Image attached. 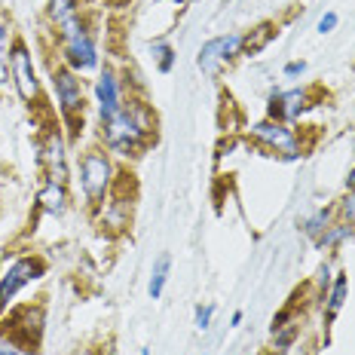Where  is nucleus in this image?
Here are the masks:
<instances>
[{"label":"nucleus","mask_w":355,"mask_h":355,"mask_svg":"<svg viewBox=\"0 0 355 355\" xmlns=\"http://www.w3.org/2000/svg\"><path fill=\"white\" fill-rule=\"evenodd\" d=\"M153 129L150 123V114H147L144 107H123L120 114H114L110 120H105V141L114 153H123V157H129V153H135L138 147L144 144L147 132Z\"/></svg>","instance_id":"f257e3e1"},{"label":"nucleus","mask_w":355,"mask_h":355,"mask_svg":"<svg viewBox=\"0 0 355 355\" xmlns=\"http://www.w3.org/2000/svg\"><path fill=\"white\" fill-rule=\"evenodd\" d=\"M166 279H168V257L162 254L157 266H153V276H150V297L159 300L162 297V288H166Z\"/></svg>","instance_id":"f3484780"},{"label":"nucleus","mask_w":355,"mask_h":355,"mask_svg":"<svg viewBox=\"0 0 355 355\" xmlns=\"http://www.w3.org/2000/svg\"><path fill=\"white\" fill-rule=\"evenodd\" d=\"M346 187H349V190H355V166H352V172H349V178H346Z\"/></svg>","instance_id":"cd10ccee"},{"label":"nucleus","mask_w":355,"mask_h":355,"mask_svg":"<svg viewBox=\"0 0 355 355\" xmlns=\"http://www.w3.org/2000/svg\"><path fill=\"white\" fill-rule=\"evenodd\" d=\"M43 162H46V172H49V181L55 184H64L68 181V159H64V141L58 132L46 138V147H43Z\"/></svg>","instance_id":"9d476101"},{"label":"nucleus","mask_w":355,"mask_h":355,"mask_svg":"<svg viewBox=\"0 0 355 355\" xmlns=\"http://www.w3.org/2000/svg\"><path fill=\"white\" fill-rule=\"evenodd\" d=\"M95 95H98V110H101V123L110 120L114 114H120L123 105H120V83L110 71H105L95 83Z\"/></svg>","instance_id":"1a4fd4ad"},{"label":"nucleus","mask_w":355,"mask_h":355,"mask_svg":"<svg viewBox=\"0 0 355 355\" xmlns=\"http://www.w3.org/2000/svg\"><path fill=\"white\" fill-rule=\"evenodd\" d=\"M251 135H254L257 141H263L266 147H272L276 153H285L288 159H297L300 157L297 135H294V132L288 129L285 123H279V120H263V123L251 125Z\"/></svg>","instance_id":"39448f33"},{"label":"nucleus","mask_w":355,"mask_h":355,"mask_svg":"<svg viewBox=\"0 0 355 355\" xmlns=\"http://www.w3.org/2000/svg\"><path fill=\"white\" fill-rule=\"evenodd\" d=\"M0 355H28L21 346L16 343H10V340H0Z\"/></svg>","instance_id":"393cba45"},{"label":"nucleus","mask_w":355,"mask_h":355,"mask_svg":"<svg viewBox=\"0 0 355 355\" xmlns=\"http://www.w3.org/2000/svg\"><path fill=\"white\" fill-rule=\"evenodd\" d=\"M43 261L40 257H21V261H16L6 270V276L0 279V313H3V306L10 303L16 294L25 288L28 282H34V279H40L43 276Z\"/></svg>","instance_id":"20e7f679"},{"label":"nucleus","mask_w":355,"mask_h":355,"mask_svg":"<svg viewBox=\"0 0 355 355\" xmlns=\"http://www.w3.org/2000/svg\"><path fill=\"white\" fill-rule=\"evenodd\" d=\"M340 214H343L346 224L355 227V190H349V193L343 196V202H340Z\"/></svg>","instance_id":"412c9836"},{"label":"nucleus","mask_w":355,"mask_h":355,"mask_svg":"<svg viewBox=\"0 0 355 355\" xmlns=\"http://www.w3.org/2000/svg\"><path fill=\"white\" fill-rule=\"evenodd\" d=\"M242 324V313H233V319H230V328H239Z\"/></svg>","instance_id":"bb28decb"},{"label":"nucleus","mask_w":355,"mask_h":355,"mask_svg":"<svg viewBox=\"0 0 355 355\" xmlns=\"http://www.w3.org/2000/svg\"><path fill=\"white\" fill-rule=\"evenodd\" d=\"M10 77L16 83L19 95L25 101H34L40 86H37V73H34V64H31V53H28L25 43H16L10 53Z\"/></svg>","instance_id":"423d86ee"},{"label":"nucleus","mask_w":355,"mask_h":355,"mask_svg":"<svg viewBox=\"0 0 355 355\" xmlns=\"http://www.w3.org/2000/svg\"><path fill=\"white\" fill-rule=\"evenodd\" d=\"M242 55V34H227V37H214L209 40L202 49H199V58L196 64L202 68L205 73H211L220 62H230V58Z\"/></svg>","instance_id":"0eeeda50"},{"label":"nucleus","mask_w":355,"mask_h":355,"mask_svg":"<svg viewBox=\"0 0 355 355\" xmlns=\"http://www.w3.org/2000/svg\"><path fill=\"white\" fill-rule=\"evenodd\" d=\"M58 37H62V46H64V58L73 71H89L98 64V53H95V43L89 37L86 25L80 21V16H73L71 21L58 25Z\"/></svg>","instance_id":"f03ea898"},{"label":"nucleus","mask_w":355,"mask_h":355,"mask_svg":"<svg viewBox=\"0 0 355 355\" xmlns=\"http://www.w3.org/2000/svg\"><path fill=\"white\" fill-rule=\"evenodd\" d=\"M272 37H276V28L272 25H261L254 31V37H242V55H251V53H261V49L266 46V43L272 40Z\"/></svg>","instance_id":"ddd939ff"},{"label":"nucleus","mask_w":355,"mask_h":355,"mask_svg":"<svg viewBox=\"0 0 355 355\" xmlns=\"http://www.w3.org/2000/svg\"><path fill=\"white\" fill-rule=\"evenodd\" d=\"M306 107V95L300 92V89H294V92H279L276 98H272V105H270V114H272V120H291V116H297L300 110Z\"/></svg>","instance_id":"9b49d317"},{"label":"nucleus","mask_w":355,"mask_h":355,"mask_svg":"<svg viewBox=\"0 0 355 355\" xmlns=\"http://www.w3.org/2000/svg\"><path fill=\"white\" fill-rule=\"evenodd\" d=\"M211 315H214V306H211V303H205V306H196V331H209Z\"/></svg>","instance_id":"4be33fe9"},{"label":"nucleus","mask_w":355,"mask_h":355,"mask_svg":"<svg viewBox=\"0 0 355 355\" xmlns=\"http://www.w3.org/2000/svg\"><path fill=\"white\" fill-rule=\"evenodd\" d=\"M272 337H276V349H288L294 343V337H297V324H285V328L272 331Z\"/></svg>","instance_id":"aec40b11"},{"label":"nucleus","mask_w":355,"mask_h":355,"mask_svg":"<svg viewBox=\"0 0 355 355\" xmlns=\"http://www.w3.org/2000/svg\"><path fill=\"white\" fill-rule=\"evenodd\" d=\"M80 175H83V190H86L89 202H101L107 193V187H110V178H114L107 153L89 150L83 157V162H80Z\"/></svg>","instance_id":"7ed1b4c3"},{"label":"nucleus","mask_w":355,"mask_h":355,"mask_svg":"<svg viewBox=\"0 0 355 355\" xmlns=\"http://www.w3.org/2000/svg\"><path fill=\"white\" fill-rule=\"evenodd\" d=\"M337 28V12H324V16L319 19V25H315V31L319 34H331Z\"/></svg>","instance_id":"5701e85b"},{"label":"nucleus","mask_w":355,"mask_h":355,"mask_svg":"<svg viewBox=\"0 0 355 355\" xmlns=\"http://www.w3.org/2000/svg\"><path fill=\"white\" fill-rule=\"evenodd\" d=\"M343 300H346V276L340 272L334 279V288H331V297H328V319H334L340 309H343Z\"/></svg>","instance_id":"a211bd4d"},{"label":"nucleus","mask_w":355,"mask_h":355,"mask_svg":"<svg viewBox=\"0 0 355 355\" xmlns=\"http://www.w3.org/2000/svg\"><path fill=\"white\" fill-rule=\"evenodd\" d=\"M10 25H3L0 21V86H6V83H12V77H10Z\"/></svg>","instance_id":"4468645a"},{"label":"nucleus","mask_w":355,"mask_h":355,"mask_svg":"<svg viewBox=\"0 0 355 355\" xmlns=\"http://www.w3.org/2000/svg\"><path fill=\"white\" fill-rule=\"evenodd\" d=\"M55 95H58V105H62L64 116L83 114V86H80V77L71 68L55 71Z\"/></svg>","instance_id":"6e6552de"},{"label":"nucleus","mask_w":355,"mask_h":355,"mask_svg":"<svg viewBox=\"0 0 355 355\" xmlns=\"http://www.w3.org/2000/svg\"><path fill=\"white\" fill-rule=\"evenodd\" d=\"M141 355H150V352H147V349H141Z\"/></svg>","instance_id":"c85d7f7f"},{"label":"nucleus","mask_w":355,"mask_h":355,"mask_svg":"<svg viewBox=\"0 0 355 355\" xmlns=\"http://www.w3.org/2000/svg\"><path fill=\"white\" fill-rule=\"evenodd\" d=\"M303 71H306V62H288V64H285V73H288V77H297V73H303Z\"/></svg>","instance_id":"a878e982"},{"label":"nucleus","mask_w":355,"mask_h":355,"mask_svg":"<svg viewBox=\"0 0 355 355\" xmlns=\"http://www.w3.org/2000/svg\"><path fill=\"white\" fill-rule=\"evenodd\" d=\"M73 16H80L77 10V0H49V19L58 25H64V21H71Z\"/></svg>","instance_id":"2eb2a0df"},{"label":"nucleus","mask_w":355,"mask_h":355,"mask_svg":"<svg viewBox=\"0 0 355 355\" xmlns=\"http://www.w3.org/2000/svg\"><path fill=\"white\" fill-rule=\"evenodd\" d=\"M352 236V224H334V227H328V230L322 233V239H319V245H324V248H334V245H340V242H346Z\"/></svg>","instance_id":"dca6fc26"},{"label":"nucleus","mask_w":355,"mask_h":355,"mask_svg":"<svg viewBox=\"0 0 355 355\" xmlns=\"http://www.w3.org/2000/svg\"><path fill=\"white\" fill-rule=\"evenodd\" d=\"M157 53H159V71H168V68H172V49H168V46H157Z\"/></svg>","instance_id":"b1692460"},{"label":"nucleus","mask_w":355,"mask_h":355,"mask_svg":"<svg viewBox=\"0 0 355 355\" xmlns=\"http://www.w3.org/2000/svg\"><path fill=\"white\" fill-rule=\"evenodd\" d=\"M328 218H331V214L324 211V209H322V211H315L313 218H306V220H303V233H306V236H313V239L319 242V239H322V233L328 230Z\"/></svg>","instance_id":"6ab92c4d"},{"label":"nucleus","mask_w":355,"mask_h":355,"mask_svg":"<svg viewBox=\"0 0 355 355\" xmlns=\"http://www.w3.org/2000/svg\"><path fill=\"white\" fill-rule=\"evenodd\" d=\"M40 205H43V211H49V214H62V211H64V205H68V193H64V184L49 181L46 187L40 190Z\"/></svg>","instance_id":"f8f14e48"}]
</instances>
